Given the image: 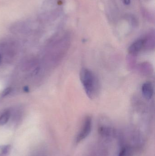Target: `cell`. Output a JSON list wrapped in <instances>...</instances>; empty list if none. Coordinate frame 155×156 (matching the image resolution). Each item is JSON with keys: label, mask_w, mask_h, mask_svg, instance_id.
<instances>
[{"label": "cell", "mask_w": 155, "mask_h": 156, "mask_svg": "<svg viewBox=\"0 0 155 156\" xmlns=\"http://www.w3.org/2000/svg\"><path fill=\"white\" fill-rule=\"evenodd\" d=\"M126 153H127V149L126 147H123L121 148L117 156H126Z\"/></svg>", "instance_id": "7"}, {"label": "cell", "mask_w": 155, "mask_h": 156, "mask_svg": "<svg viewBox=\"0 0 155 156\" xmlns=\"http://www.w3.org/2000/svg\"><path fill=\"white\" fill-rule=\"evenodd\" d=\"M12 89L11 87H8V88H6L2 92V96H5L8 95V94L11 93L12 91Z\"/></svg>", "instance_id": "6"}, {"label": "cell", "mask_w": 155, "mask_h": 156, "mask_svg": "<svg viewBox=\"0 0 155 156\" xmlns=\"http://www.w3.org/2000/svg\"><path fill=\"white\" fill-rule=\"evenodd\" d=\"M10 149V146H3L1 147V150H2V152L4 154H6Z\"/></svg>", "instance_id": "8"}, {"label": "cell", "mask_w": 155, "mask_h": 156, "mask_svg": "<svg viewBox=\"0 0 155 156\" xmlns=\"http://www.w3.org/2000/svg\"><path fill=\"white\" fill-rule=\"evenodd\" d=\"M11 115L9 111H6L4 112L0 116V125H4L8 122Z\"/></svg>", "instance_id": "5"}, {"label": "cell", "mask_w": 155, "mask_h": 156, "mask_svg": "<svg viewBox=\"0 0 155 156\" xmlns=\"http://www.w3.org/2000/svg\"><path fill=\"white\" fill-rule=\"evenodd\" d=\"M147 43L146 38H142L134 42L128 48V52L132 55H136L144 48Z\"/></svg>", "instance_id": "3"}, {"label": "cell", "mask_w": 155, "mask_h": 156, "mask_svg": "<svg viewBox=\"0 0 155 156\" xmlns=\"http://www.w3.org/2000/svg\"><path fill=\"white\" fill-rule=\"evenodd\" d=\"M123 1L124 3L126 5L130 4V2H131V0H123Z\"/></svg>", "instance_id": "9"}, {"label": "cell", "mask_w": 155, "mask_h": 156, "mask_svg": "<svg viewBox=\"0 0 155 156\" xmlns=\"http://www.w3.org/2000/svg\"><path fill=\"white\" fill-rule=\"evenodd\" d=\"M1 59H2V57H1V55L0 54V63H1Z\"/></svg>", "instance_id": "10"}, {"label": "cell", "mask_w": 155, "mask_h": 156, "mask_svg": "<svg viewBox=\"0 0 155 156\" xmlns=\"http://www.w3.org/2000/svg\"><path fill=\"white\" fill-rule=\"evenodd\" d=\"M92 127V119L90 116L86 118L83 125L80 133L77 135L76 142L78 143L85 139L90 133Z\"/></svg>", "instance_id": "2"}, {"label": "cell", "mask_w": 155, "mask_h": 156, "mask_svg": "<svg viewBox=\"0 0 155 156\" xmlns=\"http://www.w3.org/2000/svg\"><path fill=\"white\" fill-rule=\"evenodd\" d=\"M143 96L147 100H150L154 94V88L151 82L147 81L143 84L142 87Z\"/></svg>", "instance_id": "4"}, {"label": "cell", "mask_w": 155, "mask_h": 156, "mask_svg": "<svg viewBox=\"0 0 155 156\" xmlns=\"http://www.w3.org/2000/svg\"><path fill=\"white\" fill-rule=\"evenodd\" d=\"M80 80L87 96L93 99L99 90V81L93 72L87 68L82 69L80 74Z\"/></svg>", "instance_id": "1"}]
</instances>
